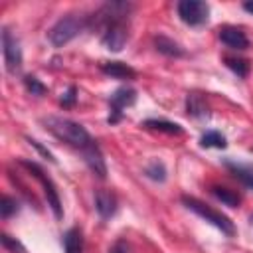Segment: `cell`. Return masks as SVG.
<instances>
[{"instance_id":"cell-1","label":"cell","mask_w":253,"mask_h":253,"mask_svg":"<svg viewBox=\"0 0 253 253\" xmlns=\"http://www.w3.org/2000/svg\"><path fill=\"white\" fill-rule=\"evenodd\" d=\"M132 4L128 2H107L103 4L93 22L101 30V43L111 51H121L128 42V16Z\"/></svg>"},{"instance_id":"cell-2","label":"cell","mask_w":253,"mask_h":253,"mask_svg":"<svg viewBox=\"0 0 253 253\" xmlns=\"http://www.w3.org/2000/svg\"><path fill=\"white\" fill-rule=\"evenodd\" d=\"M43 125H45V128H47L55 138H59L61 142H65V144H69V146H73V148L83 150V148H87L91 142H95L93 136L89 134V130H87L83 125H79V123H75V121H71V119L47 117V119H43Z\"/></svg>"},{"instance_id":"cell-3","label":"cell","mask_w":253,"mask_h":253,"mask_svg":"<svg viewBox=\"0 0 253 253\" xmlns=\"http://www.w3.org/2000/svg\"><path fill=\"white\" fill-rule=\"evenodd\" d=\"M182 204H184L186 210L194 211L196 215H200L202 219H206L208 223H211L213 227H217L221 233H225L227 237H233V235H235V225H233V221H231L227 215H223L221 211H217V210H213L211 206L204 204L202 200H198V198H194V196H182Z\"/></svg>"},{"instance_id":"cell-4","label":"cell","mask_w":253,"mask_h":253,"mask_svg":"<svg viewBox=\"0 0 253 253\" xmlns=\"http://www.w3.org/2000/svg\"><path fill=\"white\" fill-rule=\"evenodd\" d=\"M87 26V20L77 16V14H67L63 18H59L47 32V40L53 47H63L65 43H69L73 38H77L83 28Z\"/></svg>"},{"instance_id":"cell-5","label":"cell","mask_w":253,"mask_h":253,"mask_svg":"<svg viewBox=\"0 0 253 253\" xmlns=\"http://www.w3.org/2000/svg\"><path fill=\"white\" fill-rule=\"evenodd\" d=\"M20 166H24L43 188V196L47 200V206L49 210L53 211V215L57 219L63 217V208H61V200H59V192H57V186L53 184V180L43 172V168L38 164V162H30V160H20Z\"/></svg>"},{"instance_id":"cell-6","label":"cell","mask_w":253,"mask_h":253,"mask_svg":"<svg viewBox=\"0 0 253 253\" xmlns=\"http://www.w3.org/2000/svg\"><path fill=\"white\" fill-rule=\"evenodd\" d=\"M134 103H136V89H132L128 85H123V87L115 89L109 95V117H107V123L109 125L121 123L123 115H125V109L132 107Z\"/></svg>"},{"instance_id":"cell-7","label":"cell","mask_w":253,"mask_h":253,"mask_svg":"<svg viewBox=\"0 0 253 253\" xmlns=\"http://www.w3.org/2000/svg\"><path fill=\"white\" fill-rule=\"evenodd\" d=\"M176 10H178L180 20L192 28L204 26L210 18V6L202 0H180Z\"/></svg>"},{"instance_id":"cell-8","label":"cell","mask_w":253,"mask_h":253,"mask_svg":"<svg viewBox=\"0 0 253 253\" xmlns=\"http://www.w3.org/2000/svg\"><path fill=\"white\" fill-rule=\"evenodd\" d=\"M2 57L8 73H16L22 67V47L8 26L2 28Z\"/></svg>"},{"instance_id":"cell-9","label":"cell","mask_w":253,"mask_h":253,"mask_svg":"<svg viewBox=\"0 0 253 253\" xmlns=\"http://www.w3.org/2000/svg\"><path fill=\"white\" fill-rule=\"evenodd\" d=\"M81 154H83V160H85V164L89 166V170H91L97 178L105 180V178H107V162H105V156H103V152H101L97 140L91 142L87 148H83Z\"/></svg>"},{"instance_id":"cell-10","label":"cell","mask_w":253,"mask_h":253,"mask_svg":"<svg viewBox=\"0 0 253 253\" xmlns=\"http://www.w3.org/2000/svg\"><path fill=\"white\" fill-rule=\"evenodd\" d=\"M223 166L229 170V174L239 180L245 188L253 190V164L249 162H237V160H231V158H225L223 160Z\"/></svg>"},{"instance_id":"cell-11","label":"cell","mask_w":253,"mask_h":253,"mask_svg":"<svg viewBox=\"0 0 253 253\" xmlns=\"http://www.w3.org/2000/svg\"><path fill=\"white\" fill-rule=\"evenodd\" d=\"M219 40H221V43H225L231 49H247L249 47V40H247L245 32L235 26L219 28Z\"/></svg>"},{"instance_id":"cell-12","label":"cell","mask_w":253,"mask_h":253,"mask_svg":"<svg viewBox=\"0 0 253 253\" xmlns=\"http://www.w3.org/2000/svg\"><path fill=\"white\" fill-rule=\"evenodd\" d=\"M95 210L103 219H109L117 213V198L109 190H97L95 192Z\"/></svg>"},{"instance_id":"cell-13","label":"cell","mask_w":253,"mask_h":253,"mask_svg":"<svg viewBox=\"0 0 253 253\" xmlns=\"http://www.w3.org/2000/svg\"><path fill=\"white\" fill-rule=\"evenodd\" d=\"M101 71L113 79H123V81H130L136 77V71L130 65H126L125 61H103Z\"/></svg>"},{"instance_id":"cell-14","label":"cell","mask_w":253,"mask_h":253,"mask_svg":"<svg viewBox=\"0 0 253 253\" xmlns=\"http://www.w3.org/2000/svg\"><path fill=\"white\" fill-rule=\"evenodd\" d=\"M154 47L158 53L166 55V57H184L186 55V49L174 42L172 38H166V36H156L154 38Z\"/></svg>"},{"instance_id":"cell-15","label":"cell","mask_w":253,"mask_h":253,"mask_svg":"<svg viewBox=\"0 0 253 253\" xmlns=\"http://www.w3.org/2000/svg\"><path fill=\"white\" fill-rule=\"evenodd\" d=\"M186 113L194 119H208L210 117V109L206 99L200 93H188L186 97Z\"/></svg>"},{"instance_id":"cell-16","label":"cell","mask_w":253,"mask_h":253,"mask_svg":"<svg viewBox=\"0 0 253 253\" xmlns=\"http://www.w3.org/2000/svg\"><path fill=\"white\" fill-rule=\"evenodd\" d=\"M61 243H63V251L65 253H83V233L79 227H69L63 235H61Z\"/></svg>"},{"instance_id":"cell-17","label":"cell","mask_w":253,"mask_h":253,"mask_svg":"<svg viewBox=\"0 0 253 253\" xmlns=\"http://www.w3.org/2000/svg\"><path fill=\"white\" fill-rule=\"evenodd\" d=\"M140 126L150 128V130H160V132H168V134H182L184 128L178 123L166 121V119H146L144 123H140Z\"/></svg>"},{"instance_id":"cell-18","label":"cell","mask_w":253,"mask_h":253,"mask_svg":"<svg viewBox=\"0 0 253 253\" xmlns=\"http://www.w3.org/2000/svg\"><path fill=\"white\" fill-rule=\"evenodd\" d=\"M210 192H211V196H213L215 200H219V202H221L223 206H227V208H237V206L241 204L239 194L233 192V190H229V188H223V186H211Z\"/></svg>"},{"instance_id":"cell-19","label":"cell","mask_w":253,"mask_h":253,"mask_svg":"<svg viewBox=\"0 0 253 253\" xmlns=\"http://www.w3.org/2000/svg\"><path fill=\"white\" fill-rule=\"evenodd\" d=\"M200 144L204 148H225L227 140L219 130H206L202 134V138H200Z\"/></svg>"},{"instance_id":"cell-20","label":"cell","mask_w":253,"mask_h":253,"mask_svg":"<svg viewBox=\"0 0 253 253\" xmlns=\"http://www.w3.org/2000/svg\"><path fill=\"white\" fill-rule=\"evenodd\" d=\"M144 176L150 178V180H154V182H166V178H168V170H166L164 162H160V160H152V162H148V164L144 166Z\"/></svg>"},{"instance_id":"cell-21","label":"cell","mask_w":253,"mask_h":253,"mask_svg":"<svg viewBox=\"0 0 253 253\" xmlns=\"http://www.w3.org/2000/svg\"><path fill=\"white\" fill-rule=\"evenodd\" d=\"M223 61H225V65L237 75V77H247L249 75V61L247 59H243V57H231V55H227V57H223Z\"/></svg>"},{"instance_id":"cell-22","label":"cell","mask_w":253,"mask_h":253,"mask_svg":"<svg viewBox=\"0 0 253 253\" xmlns=\"http://www.w3.org/2000/svg\"><path fill=\"white\" fill-rule=\"evenodd\" d=\"M24 87H26V91L28 93H32V95H36V97H42V95H45L47 93V87L36 77V75H24Z\"/></svg>"},{"instance_id":"cell-23","label":"cell","mask_w":253,"mask_h":253,"mask_svg":"<svg viewBox=\"0 0 253 253\" xmlns=\"http://www.w3.org/2000/svg\"><path fill=\"white\" fill-rule=\"evenodd\" d=\"M18 210H20V204H18L16 198H12V196H2V200H0V215H2V219L12 217Z\"/></svg>"},{"instance_id":"cell-24","label":"cell","mask_w":253,"mask_h":253,"mask_svg":"<svg viewBox=\"0 0 253 253\" xmlns=\"http://www.w3.org/2000/svg\"><path fill=\"white\" fill-rule=\"evenodd\" d=\"M0 241H2V245H4L10 253H28V251H26V247H24L16 237H12V235H8V233H2Z\"/></svg>"},{"instance_id":"cell-25","label":"cell","mask_w":253,"mask_h":253,"mask_svg":"<svg viewBox=\"0 0 253 253\" xmlns=\"http://www.w3.org/2000/svg\"><path fill=\"white\" fill-rule=\"evenodd\" d=\"M75 103H77V87H75V85H69L67 91L61 95L59 105H61V107H73Z\"/></svg>"},{"instance_id":"cell-26","label":"cell","mask_w":253,"mask_h":253,"mask_svg":"<svg viewBox=\"0 0 253 253\" xmlns=\"http://www.w3.org/2000/svg\"><path fill=\"white\" fill-rule=\"evenodd\" d=\"M109 253H130V245H128L125 239H119V241H115V245L109 249Z\"/></svg>"},{"instance_id":"cell-27","label":"cell","mask_w":253,"mask_h":253,"mask_svg":"<svg viewBox=\"0 0 253 253\" xmlns=\"http://www.w3.org/2000/svg\"><path fill=\"white\" fill-rule=\"evenodd\" d=\"M28 140H30V144H32V146H36V148H38V150H40V152H42V154H43V156H45V158H47L49 162H55L53 154H51V152H49L47 148H43V146H42V144H40L38 140H34V138H28Z\"/></svg>"},{"instance_id":"cell-28","label":"cell","mask_w":253,"mask_h":253,"mask_svg":"<svg viewBox=\"0 0 253 253\" xmlns=\"http://www.w3.org/2000/svg\"><path fill=\"white\" fill-rule=\"evenodd\" d=\"M243 10H245V12H249V14H253V0L243 2Z\"/></svg>"},{"instance_id":"cell-29","label":"cell","mask_w":253,"mask_h":253,"mask_svg":"<svg viewBox=\"0 0 253 253\" xmlns=\"http://www.w3.org/2000/svg\"><path fill=\"white\" fill-rule=\"evenodd\" d=\"M251 225H253V215H251Z\"/></svg>"}]
</instances>
